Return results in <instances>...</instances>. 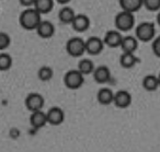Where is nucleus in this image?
<instances>
[{"label":"nucleus","instance_id":"obj_15","mask_svg":"<svg viewBox=\"0 0 160 152\" xmlns=\"http://www.w3.org/2000/svg\"><path fill=\"white\" fill-rule=\"evenodd\" d=\"M138 43H139V41L137 40L136 36H123L120 47L122 48L123 53H135L138 48Z\"/></svg>","mask_w":160,"mask_h":152},{"label":"nucleus","instance_id":"obj_4","mask_svg":"<svg viewBox=\"0 0 160 152\" xmlns=\"http://www.w3.org/2000/svg\"><path fill=\"white\" fill-rule=\"evenodd\" d=\"M66 51L71 57H81L86 53V41L81 37H71L66 43Z\"/></svg>","mask_w":160,"mask_h":152},{"label":"nucleus","instance_id":"obj_6","mask_svg":"<svg viewBox=\"0 0 160 152\" xmlns=\"http://www.w3.org/2000/svg\"><path fill=\"white\" fill-rule=\"evenodd\" d=\"M45 104V99L41 93L38 92H32L29 93L27 95L24 100V105L27 107V110H29L30 112H35V110H43Z\"/></svg>","mask_w":160,"mask_h":152},{"label":"nucleus","instance_id":"obj_22","mask_svg":"<svg viewBox=\"0 0 160 152\" xmlns=\"http://www.w3.org/2000/svg\"><path fill=\"white\" fill-rule=\"evenodd\" d=\"M78 70L80 72L82 73L83 76H87V75H90V73H93L94 69V64L92 60L90 59H81L78 64Z\"/></svg>","mask_w":160,"mask_h":152},{"label":"nucleus","instance_id":"obj_17","mask_svg":"<svg viewBox=\"0 0 160 152\" xmlns=\"http://www.w3.org/2000/svg\"><path fill=\"white\" fill-rule=\"evenodd\" d=\"M138 61L139 59L135 53H123L120 57V65L125 69L133 68Z\"/></svg>","mask_w":160,"mask_h":152},{"label":"nucleus","instance_id":"obj_20","mask_svg":"<svg viewBox=\"0 0 160 152\" xmlns=\"http://www.w3.org/2000/svg\"><path fill=\"white\" fill-rule=\"evenodd\" d=\"M142 86L146 91L152 92L159 88V81H158V76L155 75H147L142 79Z\"/></svg>","mask_w":160,"mask_h":152},{"label":"nucleus","instance_id":"obj_7","mask_svg":"<svg viewBox=\"0 0 160 152\" xmlns=\"http://www.w3.org/2000/svg\"><path fill=\"white\" fill-rule=\"evenodd\" d=\"M104 42L98 36H91L86 41V53L89 55H99L104 49Z\"/></svg>","mask_w":160,"mask_h":152},{"label":"nucleus","instance_id":"obj_23","mask_svg":"<svg viewBox=\"0 0 160 152\" xmlns=\"http://www.w3.org/2000/svg\"><path fill=\"white\" fill-rule=\"evenodd\" d=\"M53 76H54V70H53V68L49 66H42L38 71V79L43 82L49 81V80L53 78Z\"/></svg>","mask_w":160,"mask_h":152},{"label":"nucleus","instance_id":"obj_11","mask_svg":"<svg viewBox=\"0 0 160 152\" xmlns=\"http://www.w3.org/2000/svg\"><path fill=\"white\" fill-rule=\"evenodd\" d=\"M71 27L76 32L82 33L86 32L90 27V19L88 16L83 13L76 14V17L73 18L72 22H71Z\"/></svg>","mask_w":160,"mask_h":152},{"label":"nucleus","instance_id":"obj_29","mask_svg":"<svg viewBox=\"0 0 160 152\" xmlns=\"http://www.w3.org/2000/svg\"><path fill=\"white\" fill-rule=\"evenodd\" d=\"M55 1H57V2L60 3V5H66V3H68L69 1H71V0H55Z\"/></svg>","mask_w":160,"mask_h":152},{"label":"nucleus","instance_id":"obj_21","mask_svg":"<svg viewBox=\"0 0 160 152\" xmlns=\"http://www.w3.org/2000/svg\"><path fill=\"white\" fill-rule=\"evenodd\" d=\"M34 8H35L41 14H47L53 10L54 0H35Z\"/></svg>","mask_w":160,"mask_h":152},{"label":"nucleus","instance_id":"obj_12","mask_svg":"<svg viewBox=\"0 0 160 152\" xmlns=\"http://www.w3.org/2000/svg\"><path fill=\"white\" fill-rule=\"evenodd\" d=\"M38 36L42 38H51L55 34V27L48 20H42L35 30Z\"/></svg>","mask_w":160,"mask_h":152},{"label":"nucleus","instance_id":"obj_9","mask_svg":"<svg viewBox=\"0 0 160 152\" xmlns=\"http://www.w3.org/2000/svg\"><path fill=\"white\" fill-rule=\"evenodd\" d=\"M122 38L123 35L118 30H110L105 33L103 42H104V45H107L110 48H116L121 46Z\"/></svg>","mask_w":160,"mask_h":152},{"label":"nucleus","instance_id":"obj_13","mask_svg":"<svg viewBox=\"0 0 160 152\" xmlns=\"http://www.w3.org/2000/svg\"><path fill=\"white\" fill-rule=\"evenodd\" d=\"M30 124L34 129H41L47 124V116L46 113L43 112L42 110H35V112L31 113V116H30Z\"/></svg>","mask_w":160,"mask_h":152},{"label":"nucleus","instance_id":"obj_18","mask_svg":"<svg viewBox=\"0 0 160 152\" xmlns=\"http://www.w3.org/2000/svg\"><path fill=\"white\" fill-rule=\"evenodd\" d=\"M122 10L135 13L142 7V0H118Z\"/></svg>","mask_w":160,"mask_h":152},{"label":"nucleus","instance_id":"obj_24","mask_svg":"<svg viewBox=\"0 0 160 152\" xmlns=\"http://www.w3.org/2000/svg\"><path fill=\"white\" fill-rule=\"evenodd\" d=\"M12 57L8 53H0V71H7L12 66Z\"/></svg>","mask_w":160,"mask_h":152},{"label":"nucleus","instance_id":"obj_30","mask_svg":"<svg viewBox=\"0 0 160 152\" xmlns=\"http://www.w3.org/2000/svg\"><path fill=\"white\" fill-rule=\"evenodd\" d=\"M157 23H158V25L160 27V10L158 11V14H157Z\"/></svg>","mask_w":160,"mask_h":152},{"label":"nucleus","instance_id":"obj_1","mask_svg":"<svg viewBox=\"0 0 160 152\" xmlns=\"http://www.w3.org/2000/svg\"><path fill=\"white\" fill-rule=\"evenodd\" d=\"M41 21H42V14L34 7L27 8L25 10H23L20 14V18H19L20 25L28 31L36 30Z\"/></svg>","mask_w":160,"mask_h":152},{"label":"nucleus","instance_id":"obj_14","mask_svg":"<svg viewBox=\"0 0 160 152\" xmlns=\"http://www.w3.org/2000/svg\"><path fill=\"white\" fill-rule=\"evenodd\" d=\"M93 78L96 80L97 83H100V84H103V83H107L111 80V70H110L109 67L107 66H99L94 69L93 71Z\"/></svg>","mask_w":160,"mask_h":152},{"label":"nucleus","instance_id":"obj_31","mask_svg":"<svg viewBox=\"0 0 160 152\" xmlns=\"http://www.w3.org/2000/svg\"><path fill=\"white\" fill-rule=\"evenodd\" d=\"M158 81H159V86H160V73H159V76H158Z\"/></svg>","mask_w":160,"mask_h":152},{"label":"nucleus","instance_id":"obj_27","mask_svg":"<svg viewBox=\"0 0 160 152\" xmlns=\"http://www.w3.org/2000/svg\"><path fill=\"white\" fill-rule=\"evenodd\" d=\"M151 47H152L153 54H155V55L157 56V57L160 58V35L157 36L156 38H153L152 45H151Z\"/></svg>","mask_w":160,"mask_h":152},{"label":"nucleus","instance_id":"obj_16","mask_svg":"<svg viewBox=\"0 0 160 152\" xmlns=\"http://www.w3.org/2000/svg\"><path fill=\"white\" fill-rule=\"evenodd\" d=\"M97 100L102 105H110L113 104L114 101V92L109 88H102L98 91Z\"/></svg>","mask_w":160,"mask_h":152},{"label":"nucleus","instance_id":"obj_25","mask_svg":"<svg viewBox=\"0 0 160 152\" xmlns=\"http://www.w3.org/2000/svg\"><path fill=\"white\" fill-rule=\"evenodd\" d=\"M142 7L146 8L148 11H159L160 0H142Z\"/></svg>","mask_w":160,"mask_h":152},{"label":"nucleus","instance_id":"obj_26","mask_svg":"<svg viewBox=\"0 0 160 152\" xmlns=\"http://www.w3.org/2000/svg\"><path fill=\"white\" fill-rule=\"evenodd\" d=\"M11 44L10 35L6 32H0V51H5Z\"/></svg>","mask_w":160,"mask_h":152},{"label":"nucleus","instance_id":"obj_19","mask_svg":"<svg viewBox=\"0 0 160 152\" xmlns=\"http://www.w3.org/2000/svg\"><path fill=\"white\" fill-rule=\"evenodd\" d=\"M76 17V12L70 7H62L58 12V19L64 24H71L73 18Z\"/></svg>","mask_w":160,"mask_h":152},{"label":"nucleus","instance_id":"obj_2","mask_svg":"<svg viewBox=\"0 0 160 152\" xmlns=\"http://www.w3.org/2000/svg\"><path fill=\"white\" fill-rule=\"evenodd\" d=\"M114 24H115L116 30H118L120 32L131 31L135 27V16L133 12L122 10L116 14Z\"/></svg>","mask_w":160,"mask_h":152},{"label":"nucleus","instance_id":"obj_8","mask_svg":"<svg viewBox=\"0 0 160 152\" xmlns=\"http://www.w3.org/2000/svg\"><path fill=\"white\" fill-rule=\"evenodd\" d=\"M47 124L53 126H58L64 123L65 120V112L58 106H53L46 112Z\"/></svg>","mask_w":160,"mask_h":152},{"label":"nucleus","instance_id":"obj_5","mask_svg":"<svg viewBox=\"0 0 160 152\" xmlns=\"http://www.w3.org/2000/svg\"><path fill=\"white\" fill-rule=\"evenodd\" d=\"M83 82H85V76L78 69H72L65 73L64 83L69 90H77V89L81 88Z\"/></svg>","mask_w":160,"mask_h":152},{"label":"nucleus","instance_id":"obj_28","mask_svg":"<svg viewBox=\"0 0 160 152\" xmlns=\"http://www.w3.org/2000/svg\"><path fill=\"white\" fill-rule=\"evenodd\" d=\"M21 3V6L25 8H32L34 7V3H35V0H19Z\"/></svg>","mask_w":160,"mask_h":152},{"label":"nucleus","instance_id":"obj_3","mask_svg":"<svg viewBox=\"0 0 160 152\" xmlns=\"http://www.w3.org/2000/svg\"><path fill=\"white\" fill-rule=\"evenodd\" d=\"M156 35V27L152 22L145 21L142 22L136 27L135 30V36L139 42H150L155 38Z\"/></svg>","mask_w":160,"mask_h":152},{"label":"nucleus","instance_id":"obj_10","mask_svg":"<svg viewBox=\"0 0 160 152\" xmlns=\"http://www.w3.org/2000/svg\"><path fill=\"white\" fill-rule=\"evenodd\" d=\"M132 94L126 90H120L114 93L113 104L118 108H126L132 104Z\"/></svg>","mask_w":160,"mask_h":152}]
</instances>
